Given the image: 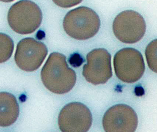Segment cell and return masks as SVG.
<instances>
[{"mask_svg": "<svg viewBox=\"0 0 157 132\" xmlns=\"http://www.w3.org/2000/svg\"><path fill=\"white\" fill-rule=\"evenodd\" d=\"M41 79L45 87L54 93H68L75 85V72L69 67L66 58L63 54H50L41 72Z\"/></svg>", "mask_w": 157, "mask_h": 132, "instance_id": "6da1fadb", "label": "cell"}, {"mask_svg": "<svg viewBox=\"0 0 157 132\" xmlns=\"http://www.w3.org/2000/svg\"><path fill=\"white\" fill-rule=\"evenodd\" d=\"M63 29L69 36L78 40L92 38L98 32L100 20L92 9L81 6L69 11L63 23Z\"/></svg>", "mask_w": 157, "mask_h": 132, "instance_id": "7a4b0ae2", "label": "cell"}, {"mask_svg": "<svg viewBox=\"0 0 157 132\" xmlns=\"http://www.w3.org/2000/svg\"><path fill=\"white\" fill-rule=\"evenodd\" d=\"M42 11L38 5L29 1H21L10 7L7 14L9 26L16 32L31 34L40 26L42 20Z\"/></svg>", "mask_w": 157, "mask_h": 132, "instance_id": "3957f363", "label": "cell"}, {"mask_svg": "<svg viewBox=\"0 0 157 132\" xmlns=\"http://www.w3.org/2000/svg\"><path fill=\"white\" fill-rule=\"evenodd\" d=\"M113 65L117 77L127 83L138 81L145 70L143 55L133 48H125L120 50L114 57Z\"/></svg>", "mask_w": 157, "mask_h": 132, "instance_id": "277c9868", "label": "cell"}, {"mask_svg": "<svg viewBox=\"0 0 157 132\" xmlns=\"http://www.w3.org/2000/svg\"><path fill=\"white\" fill-rule=\"evenodd\" d=\"M113 27L118 40L127 44L139 41L146 31V24L143 17L132 10H125L118 14L114 20Z\"/></svg>", "mask_w": 157, "mask_h": 132, "instance_id": "5b68a950", "label": "cell"}, {"mask_svg": "<svg viewBox=\"0 0 157 132\" xmlns=\"http://www.w3.org/2000/svg\"><path fill=\"white\" fill-rule=\"evenodd\" d=\"M93 118L86 106L78 102L66 105L59 113L58 124L63 132H86L92 125Z\"/></svg>", "mask_w": 157, "mask_h": 132, "instance_id": "8992f818", "label": "cell"}, {"mask_svg": "<svg viewBox=\"0 0 157 132\" xmlns=\"http://www.w3.org/2000/svg\"><path fill=\"white\" fill-rule=\"evenodd\" d=\"M48 53L47 48L44 43L33 38H25L17 44L15 61L20 69L33 72L40 67Z\"/></svg>", "mask_w": 157, "mask_h": 132, "instance_id": "52a82bcc", "label": "cell"}, {"mask_svg": "<svg viewBox=\"0 0 157 132\" xmlns=\"http://www.w3.org/2000/svg\"><path fill=\"white\" fill-rule=\"evenodd\" d=\"M87 64L84 65L82 74L89 83L94 85L104 84L113 76L111 56L107 50L96 49L86 57Z\"/></svg>", "mask_w": 157, "mask_h": 132, "instance_id": "ba28073f", "label": "cell"}, {"mask_svg": "<svg viewBox=\"0 0 157 132\" xmlns=\"http://www.w3.org/2000/svg\"><path fill=\"white\" fill-rule=\"evenodd\" d=\"M137 113L128 105L117 104L108 110L102 119L105 131L107 132H133L137 127Z\"/></svg>", "mask_w": 157, "mask_h": 132, "instance_id": "9c48e42d", "label": "cell"}, {"mask_svg": "<svg viewBox=\"0 0 157 132\" xmlns=\"http://www.w3.org/2000/svg\"><path fill=\"white\" fill-rule=\"evenodd\" d=\"M0 105V125L2 127L12 125L19 115V106L16 97L10 93L1 92Z\"/></svg>", "mask_w": 157, "mask_h": 132, "instance_id": "30bf717a", "label": "cell"}, {"mask_svg": "<svg viewBox=\"0 0 157 132\" xmlns=\"http://www.w3.org/2000/svg\"><path fill=\"white\" fill-rule=\"evenodd\" d=\"M1 41V59L0 62L7 61L12 56L13 51L14 44L12 39L8 35L3 33L0 34Z\"/></svg>", "mask_w": 157, "mask_h": 132, "instance_id": "8fae6325", "label": "cell"}, {"mask_svg": "<svg viewBox=\"0 0 157 132\" xmlns=\"http://www.w3.org/2000/svg\"><path fill=\"white\" fill-rule=\"evenodd\" d=\"M157 40H154L147 46L145 51L147 64L151 70L157 73Z\"/></svg>", "mask_w": 157, "mask_h": 132, "instance_id": "7c38bea8", "label": "cell"}, {"mask_svg": "<svg viewBox=\"0 0 157 132\" xmlns=\"http://www.w3.org/2000/svg\"><path fill=\"white\" fill-rule=\"evenodd\" d=\"M68 61L71 66L74 68H77L81 66L83 64V59L79 54L75 53L70 56Z\"/></svg>", "mask_w": 157, "mask_h": 132, "instance_id": "4fadbf2b", "label": "cell"}, {"mask_svg": "<svg viewBox=\"0 0 157 132\" xmlns=\"http://www.w3.org/2000/svg\"><path fill=\"white\" fill-rule=\"evenodd\" d=\"M55 3L59 6L63 7H70L78 4L82 1H54Z\"/></svg>", "mask_w": 157, "mask_h": 132, "instance_id": "5bb4252c", "label": "cell"}, {"mask_svg": "<svg viewBox=\"0 0 157 132\" xmlns=\"http://www.w3.org/2000/svg\"><path fill=\"white\" fill-rule=\"evenodd\" d=\"M134 92L136 96H142L145 94V91L141 86H137L135 87Z\"/></svg>", "mask_w": 157, "mask_h": 132, "instance_id": "9a60e30c", "label": "cell"}, {"mask_svg": "<svg viewBox=\"0 0 157 132\" xmlns=\"http://www.w3.org/2000/svg\"><path fill=\"white\" fill-rule=\"evenodd\" d=\"M45 37V33L44 32L39 30L37 32L36 35V38L38 40H42L44 39Z\"/></svg>", "mask_w": 157, "mask_h": 132, "instance_id": "2e32d148", "label": "cell"}]
</instances>
